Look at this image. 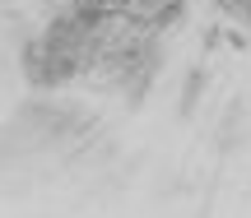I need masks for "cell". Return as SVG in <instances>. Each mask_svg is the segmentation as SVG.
<instances>
[{"label":"cell","instance_id":"cell-2","mask_svg":"<svg viewBox=\"0 0 251 218\" xmlns=\"http://www.w3.org/2000/svg\"><path fill=\"white\" fill-rule=\"evenodd\" d=\"M205 84H209L205 70H186V88H181V116H191V111L200 107V98H205Z\"/></svg>","mask_w":251,"mask_h":218},{"label":"cell","instance_id":"cell-4","mask_svg":"<svg viewBox=\"0 0 251 218\" xmlns=\"http://www.w3.org/2000/svg\"><path fill=\"white\" fill-rule=\"evenodd\" d=\"M228 9H233V14L242 19L247 28H251V0H228Z\"/></svg>","mask_w":251,"mask_h":218},{"label":"cell","instance_id":"cell-1","mask_svg":"<svg viewBox=\"0 0 251 218\" xmlns=\"http://www.w3.org/2000/svg\"><path fill=\"white\" fill-rule=\"evenodd\" d=\"M126 9L144 33H168L186 19V0H130Z\"/></svg>","mask_w":251,"mask_h":218},{"label":"cell","instance_id":"cell-3","mask_svg":"<svg viewBox=\"0 0 251 218\" xmlns=\"http://www.w3.org/2000/svg\"><path fill=\"white\" fill-rule=\"evenodd\" d=\"M242 116H247V111H242V102H233V107H228V116H224V126H219V144H224V149H233V144H237Z\"/></svg>","mask_w":251,"mask_h":218}]
</instances>
